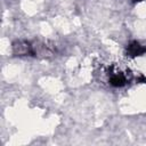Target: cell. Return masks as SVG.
I'll list each match as a JSON object with an SVG mask.
<instances>
[{
  "instance_id": "6da1fadb",
  "label": "cell",
  "mask_w": 146,
  "mask_h": 146,
  "mask_svg": "<svg viewBox=\"0 0 146 146\" xmlns=\"http://www.w3.org/2000/svg\"><path fill=\"white\" fill-rule=\"evenodd\" d=\"M144 51H145V49L141 46H139L138 43H133L129 48V54H130V56H133V57L135 56H140Z\"/></svg>"
}]
</instances>
